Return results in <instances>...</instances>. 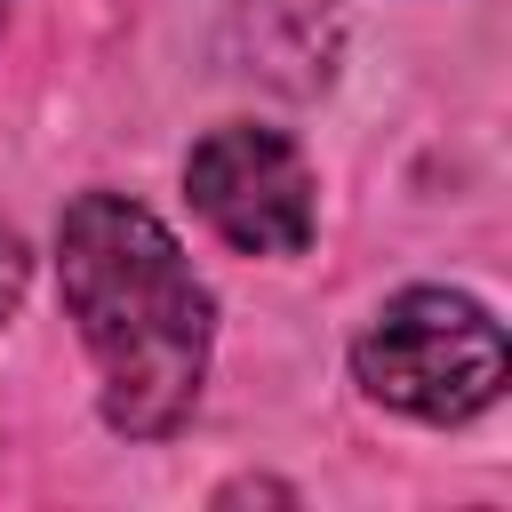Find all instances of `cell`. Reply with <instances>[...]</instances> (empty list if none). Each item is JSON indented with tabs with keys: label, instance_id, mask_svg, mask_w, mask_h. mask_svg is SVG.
Masks as SVG:
<instances>
[{
	"label": "cell",
	"instance_id": "obj_1",
	"mask_svg": "<svg viewBox=\"0 0 512 512\" xmlns=\"http://www.w3.org/2000/svg\"><path fill=\"white\" fill-rule=\"evenodd\" d=\"M56 272L112 432H176L208 376V288L192 280L176 232L120 192H80L56 224Z\"/></svg>",
	"mask_w": 512,
	"mask_h": 512
},
{
	"label": "cell",
	"instance_id": "obj_2",
	"mask_svg": "<svg viewBox=\"0 0 512 512\" xmlns=\"http://www.w3.org/2000/svg\"><path fill=\"white\" fill-rule=\"evenodd\" d=\"M352 368L368 400L416 424H464L504 392V328L456 288H408L368 320Z\"/></svg>",
	"mask_w": 512,
	"mask_h": 512
},
{
	"label": "cell",
	"instance_id": "obj_3",
	"mask_svg": "<svg viewBox=\"0 0 512 512\" xmlns=\"http://www.w3.org/2000/svg\"><path fill=\"white\" fill-rule=\"evenodd\" d=\"M184 192L208 216V232L240 256H296L312 240V168L272 128H208L184 160Z\"/></svg>",
	"mask_w": 512,
	"mask_h": 512
},
{
	"label": "cell",
	"instance_id": "obj_4",
	"mask_svg": "<svg viewBox=\"0 0 512 512\" xmlns=\"http://www.w3.org/2000/svg\"><path fill=\"white\" fill-rule=\"evenodd\" d=\"M24 280H32V256H24V240L0 224V320L16 312V296H24Z\"/></svg>",
	"mask_w": 512,
	"mask_h": 512
},
{
	"label": "cell",
	"instance_id": "obj_5",
	"mask_svg": "<svg viewBox=\"0 0 512 512\" xmlns=\"http://www.w3.org/2000/svg\"><path fill=\"white\" fill-rule=\"evenodd\" d=\"M0 8H8V0H0Z\"/></svg>",
	"mask_w": 512,
	"mask_h": 512
}]
</instances>
